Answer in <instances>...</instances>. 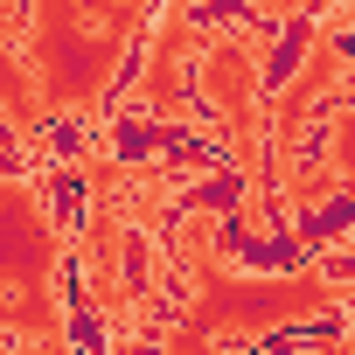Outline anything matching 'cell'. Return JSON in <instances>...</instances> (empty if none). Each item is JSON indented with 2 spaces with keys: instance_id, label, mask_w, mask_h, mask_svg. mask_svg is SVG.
I'll return each mask as SVG.
<instances>
[{
  "instance_id": "obj_2",
  "label": "cell",
  "mask_w": 355,
  "mask_h": 355,
  "mask_svg": "<svg viewBox=\"0 0 355 355\" xmlns=\"http://www.w3.org/2000/svg\"><path fill=\"white\" fill-rule=\"evenodd\" d=\"M160 0H21V70L42 119H98Z\"/></svg>"
},
{
  "instance_id": "obj_6",
  "label": "cell",
  "mask_w": 355,
  "mask_h": 355,
  "mask_svg": "<svg viewBox=\"0 0 355 355\" xmlns=\"http://www.w3.org/2000/svg\"><path fill=\"white\" fill-rule=\"evenodd\" d=\"M0 119H8V132H42V105L21 70V8H8V0H0Z\"/></svg>"
},
{
  "instance_id": "obj_4",
  "label": "cell",
  "mask_w": 355,
  "mask_h": 355,
  "mask_svg": "<svg viewBox=\"0 0 355 355\" xmlns=\"http://www.w3.org/2000/svg\"><path fill=\"white\" fill-rule=\"evenodd\" d=\"M0 341L70 355V286H63V237L35 182L0 174Z\"/></svg>"
},
{
  "instance_id": "obj_1",
  "label": "cell",
  "mask_w": 355,
  "mask_h": 355,
  "mask_svg": "<svg viewBox=\"0 0 355 355\" xmlns=\"http://www.w3.org/2000/svg\"><path fill=\"white\" fill-rule=\"evenodd\" d=\"M167 251H174L167 265L182 279V293H174L160 355H189V348L196 355H244L286 327H313L348 306L341 244L327 251V265H306V272H244L230 258V223L209 202H189L174 216Z\"/></svg>"
},
{
  "instance_id": "obj_3",
  "label": "cell",
  "mask_w": 355,
  "mask_h": 355,
  "mask_svg": "<svg viewBox=\"0 0 355 355\" xmlns=\"http://www.w3.org/2000/svg\"><path fill=\"white\" fill-rule=\"evenodd\" d=\"M272 42L258 21H202L196 35V112H202V132L223 146V160L244 174V202H237V223L251 244H272V196H265V63H272Z\"/></svg>"
},
{
  "instance_id": "obj_7",
  "label": "cell",
  "mask_w": 355,
  "mask_h": 355,
  "mask_svg": "<svg viewBox=\"0 0 355 355\" xmlns=\"http://www.w3.org/2000/svg\"><path fill=\"white\" fill-rule=\"evenodd\" d=\"M313 15V0H244V21H258L265 35H279V28H300Z\"/></svg>"
},
{
  "instance_id": "obj_8",
  "label": "cell",
  "mask_w": 355,
  "mask_h": 355,
  "mask_svg": "<svg viewBox=\"0 0 355 355\" xmlns=\"http://www.w3.org/2000/svg\"><path fill=\"white\" fill-rule=\"evenodd\" d=\"M160 8H182V15H196V21H202V15L216 8V0H160Z\"/></svg>"
},
{
  "instance_id": "obj_5",
  "label": "cell",
  "mask_w": 355,
  "mask_h": 355,
  "mask_svg": "<svg viewBox=\"0 0 355 355\" xmlns=\"http://www.w3.org/2000/svg\"><path fill=\"white\" fill-rule=\"evenodd\" d=\"M196 35L202 21L182 15V8H153L146 35H139V56H132V84H119V112L146 119V125H174V132H202V112H196Z\"/></svg>"
}]
</instances>
